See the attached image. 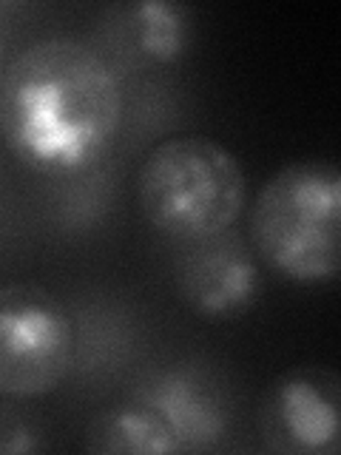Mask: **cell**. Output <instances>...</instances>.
I'll list each match as a JSON object with an SVG mask.
<instances>
[{"instance_id":"6da1fadb","label":"cell","mask_w":341,"mask_h":455,"mask_svg":"<svg viewBox=\"0 0 341 455\" xmlns=\"http://www.w3.org/2000/svg\"><path fill=\"white\" fill-rule=\"evenodd\" d=\"M123 117L120 75L80 37L28 43L0 77V134L37 174L71 177L94 168L117 140Z\"/></svg>"},{"instance_id":"7a4b0ae2","label":"cell","mask_w":341,"mask_h":455,"mask_svg":"<svg viewBox=\"0 0 341 455\" xmlns=\"http://www.w3.org/2000/svg\"><path fill=\"white\" fill-rule=\"evenodd\" d=\"M250 248L276 276L327 284L341 267V171L330 160H293L250 205Z\"/></svg>"},{"instance_id":"3957f363","label":"cell","mask_w":341,"mask_h":455,"mask_svg":"<svg viewBox=\"0 0 341 455\" xmlns=\"http://www.w3.org/2000/svg\"><path fill=\"white\" fill-rule=\"evenodd\" d=\"M146 222L177 242H194L234 228L248 203L239 156L205 134L168 137L146 154L137 174Z\"/></svg>"},{"instance_id":"277c9868","label":"cell","mask_w":341,"mask_h":455,"mask_svg":"<svg viewBox=\"0 0 341 455\" xmlns=\"http://www.w3.org/2000/svg\"><path fill=\"white\" fill-rule=\"evenodd\" d=\"M77 333L68 307L40 284L0 288V395L40 398L75 364Z\"/></svg>"},{"instance_id":"5b68a950","label":"cell","mask_w":341,"mask_h":455,"mask_svg":"<svg viewBox=\"0 0 341 455\" xmlns=\"http://www.w3.org/2000/svg\"><path fill=\"white\" fill-rule=\"evenodd\" d=\"M259 435L279 455H336L341 450V379L324 364L282 373L262 398Z\"/></svg>"},{"instance_id":"8992f818","label":"cell","mask_w":341,"mask_h":455,"mask_svg":"<svg viewBox=\"0 0 341 455\" xmlns=\"http://www.w3.org/2000/svg\"><path fill=\"white\" fill-rule=\"evenodd\" d=\"M174 276L179 299L205 322H234L262 296L259 256L234 228L185 242Z\"/></svg>"},{"instance_id":"52a82bcc","label":"cell","mask_w":341,"mask_h":455,"mask_svg":"<svg viewBox=\"0 0 341 455\" xmlns=\"http://www.w3.org/2000/svg\"><path fill=\"white\" fill-rule=\"evenodd\" d=\"M131 398L151 407L170 427L182 452H217L231 435V398L205 364L156 367L134 384Z\"/></svg>"},{"instance_id":"ba28073f","label":"cell","mask_w":341,"mask_h":455,"mask_svg":"<svg viewBox=\"0 0 341 455\" xmlns=\"http://www.w3.org/2000/svg\"><path fill=\"white\" fill-rule=\"evenodd\" d=\"M111 28L120 49L131 52L142 63L170 66L191 52L194 43V14L188 6L170 0H139L111 12Z\"/></svg>"},{"instance_id":"9c48e42d","label":"cell","mask_w":341,"mask_h":455,"mask_svg":"<svg viewBox=\"0 0 341 455\" xmlns=\"http://www.w3.org/2000/svg\"><path fill=\"white\" fill-rule=\"evenodd\" d=\"M85 450L94 455H174L182 452L170 427L146 404L128 402L103 410L85 430Z\"/></svg>"},{"instance_id":"30bf717a","label":"cell","mask_w":341,"mask_h":455,"mask_svg":"<svg viewBox=\"0 0 341 455\" xmlns=\"http://www.w3.org/2000/svg\"><path fill=\"white\" fill-rule=\"evenodd\" d=\"M49 447L46 427L18 398L0 395V455H35Z\"/></svg>"}]
</instances>
